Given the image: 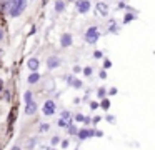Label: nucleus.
Listing matches in <instances>:
<instances>
[{"label": "nucleus", "instance_id": "obj_1", "mask_svg": "<svg viewBox=\"0 0 155 150\" xmlns=\"http://www.w3.org/2000/svg\"><path fill=\"white\" fill-rule=\"evenodd\" d=\"M7 7H8L10 17H18V15H22V12L27 7V0H10Z\"/></svg>", "mask_w": 155, "mask_h": 150}, {"label": "nucleus", "instance_id": "obj_2", "mask_svg": "<svg viewBox=\"0 0 155 150\" xmlns=\"http://www.w3.org/2000/svg\"><path fill=\"white\" fill-rule=\"evenodd\" d=\"M98 38H100V30H98L97 27H90V28H87V32H85V35H84V40L88 43V45L97 43Z\"/></svg>", "mask_w": 155, "mask_h": 150}, {"label": "nucleus", "instance_id": "obj_3", "mask_svg": "<svg viewBox=\"0 0 155 150\" xmlns=\"http://www.w3.org/2000/svg\"><path fill=\"white\" fill-rule=\"evenodd\" d=\"M90 7H92L90 0H77L75 2V8L78 10V13H87L90 10Z\"/></svg>", "mask_w": 155, "mask_h": 150}, {"label": "nucleus", "instance_id": "obj_4", "mask_svg": "<svg viewBox=\"0 0 155 150\" xmlns=\"http://www.w3.org/2000/svg\"><path fill=\"white\" fill-rule=\"evenodd\" d=\"M62 65V58L57 55H50L47 58V68L48 70H54V68H58Z\"/></svg>", "mask_w": 155, "mask_h": 150}, {"label": "nucleus", "instance_id": "obj_5", "mask_svg": "<svg viewBox=\"0 0 155 150\" xmlns=\"http://www.w3.org/2000/svg\"><path fill=\"white\" fill-rule=\"evenodd\" d=\"M42 112H44L45 117H50L55 113V102L54 100H47V102L44 103V108H42Z\"/></svg>", "mask_w": 155, "mask_h": 150}, {"label": "nucleus", "instance_id": "obj_6", "mask_svg": "<svg viewBox=\"0 0 155 150\" xmlns=\"http://www.w3.org/2000/svg\"><path fill=\"white\" fill-rule=\"evenodd\" d=\"M37 108H38V105H37V102H35L34 98L30 100V102H25V115H35V112H37Z\"/></svg>", "mask_w": 155, "mask_h": 150}, {"label": "nucleus", "instance_id": "obj_7", "mask_svg": "<svg viewBox=\"0 0 155 150\" xmlns=\"http://www.w3.org/2000/svg\"><path fill=\"white\" fill-rule=\"evenodd\" d=\"M95 8H97V13L100 17H107L108 15V5L105 2H98L97 5H95Z\"/></svg>", "mask_w": 155, "mask_h": 150}, {"label": "nucleus", "instance_id": "obj_8", "mask_svg": "<svg viewBox=\"0 0 155 150\" xmlns=\"http://www.w3.org/2000/svg\"><path fill=\"white\" fill-rule=\"evenodd\" d=\"M60 45H62V48H67V47L72 45V35L70 33H64V35L60 37Z\"/></svg>", "mask_w": 155, "mask_h": 150}, {"label": "nucleus", "instance_id": "obj_9", "mask_svg": "<svg viewBox=\"0 0 155 150\" xmlns=\"http://www.w3.org/2000/svg\"><path fill=\"white\" fill-rule=\"evenodd\" d=\"M38 80H40V73L37 72V70H34V72L28 75V78H27V82L30 83V85H34V83H37Z\"/></svg>", "mask_w": 155, "mask_h": 150}, {"label": "nucleus", "instance_id": "obj_10", "mask_svg": "<svg viewBox=\"0 0 155 150\" xmlns=\"http://www.w3.org/2000/svg\"><path fill=\"white\" fill-rule=\"evenodd\" d=\"M27 65H28V68L34 72V70H37L38 68V65H40V62H38V58H35V57H32L30 60L27 62Z\"/></svg>", "mask_w": 155, "mask_h": 150}, {"label": "nucleus", "instance_id": "obj_11", "mask_svg": "<svg viewBox=\"0 0 155 150\" xmlns=\"http://www.w3.org/2000/svg\"><path fill=\"white\" fill-rule=\"evenodd\" d=\"M75 135L78 137V140H85V138H88V128L77 130V133H75Z\"/></svg>", "mask_w": 155, "mask_h": 150}, {"label": "nucleus", "instance_id": "obj_12", "mask_svg": "<svg viewBox=\"0 0 155 150\" xmlns=\"http://www.w3.org/2000/svg\"><path fill=\"white\" fill-rule=\"evenodd\" d=\"M64 10H65V2H62V0H57V2H55V12L60 13V12H64Z\"/></svg>", "mask_w": 155, "mask_h": 150}, {"label": "nucleus", "instance_id": "obj_13", "mask_svg": "<svg viewBox=\"0 0 155 150\" xmlns=\"http://www.w3.org/2000/svg\"><path fill=\"white\" fill-rule=\"evenodd\" d=\"M65 128H67V132L68 133H70V135H75V133H77V127H75V125H72V123H68V125L67 127H65Z\"/></svg>", "mask_w": 155, "mask_h": 150}, {"label": "nucleus", "instance_id": "obj_14", "mask_svg": "<svg viewBox=\"0 0 155 150\" xmlns=\"http://www.w3.org/2000/svg\"><path fill=\"white\" fill-rule=\"evenodd\" d=\"M60 118L67 120V122H72V113L68 112V110H64V112H62V117H60Z\"/></svg>", "mask_w": 155, "mask_h": 150}, {"label": "nucleus", "instance_id": "obj_15", "mask_svg": "<svg viewBox=\"0 0 155 150\" xmlns=\"http://www.w3.org/2000/svg\"><path fill=\"white\" fill-rule=\"evenodd\" d=\"M100 105H102V108H104V110H108V107H110V100H108V98H104V97H102Z\"/></svg>", "mask_w": 155, "mask_h": 150}, {"label": "nucleus", "instance_id": "obj_16", "mask_svg": "<svg viewBox=\"0 0 155 150\" xmlns=\"http://www.w3.org/2000/svg\"><path fill=\"white\" fill-rule=\"evenodd\" d=\"M68 83H72V87H74V88H80V87H82V82L78 78H74V80L70 78V82H68Z\"/></svg>", "mask_w": 155, "mask_h": 150}, {"label": "nucleus", "instance_id": "obj_17", "mask_svg": "<svg viewBox=\"0 0 155 150\" xmlns=\"http://www.w3.org/2000/svg\"><path fill=\"white\" fill-rule=\"evenodd\" d=\"M135 18V15H134V13H125V17H124V23H128V22H132V20H134Z\"/></svg>", "mask_w": 155, "mask_h": 150}, {"label": "nucleus", "instance_id": "obj_18", "mask_svg": "<svg viewBox=\"0 0 155 150\" xmlns=\"http://www.w3.org/2000/svg\"><path fill=\"white\" fill-rule=\"evenodd\" d=\"M68 123L70 122H67V120H64V118H58V127H60V128H65Z\"/></svg>", "mask_w": 155, "mask_h": 150}, {"label": "nucleus", "instance_id": "obj_19", "mask_svg": "<svg viewBox=\"0 0 155 150\" xmlns=\"http://www.w3.org/2000/svg\"><path fill=\"white\" fill-rule=\"evenodd\" d=\"M35 145H37V138H30V140H28V143H27L28 148H34Z\"/></svg>", "mask_w": 155, "mask_h": 150}, {"label": "nucleus", "instance_id": "obj_20", "mask_svg": "<svg viewBox=\"0 0 155 150\" xmlns=\"http://www.w3.org/2000/svg\"><path fill=\"white\" fill-rule=\"evenodd\" d=\"M92 72H94V70H92V67H85V68H84V75L85 77H90Z\"/></svg>", "mask_w": 155, "mask_h": 150}, {"label": "nucleus", "instance_id": "obj_21", "mask_svg": "<svg viewBox=\"0 0 155 150\" xmlns=\"http://www.w3.org/2000/svg\"><path fill=\"white\" fill-rule=\"evenodd\" d=\"M24 100H25V102H30V100H32V92H30V90H27V92H25Z\"/></svg>", "mask_w": 155, "mask_h": 150}, {"label": "nucleus", "instance_id": "obj_22", "mask_svg": "<svg viewBox=\"0 0 155 150\" xmlns=\"http://www.w3.org/2000/svg\"><path fill=\"white\" fill-rule=\"evenodd\" d=\"M105 93H107V90H105V88H98L97 90V95L100 97V98H102V97H105Z\"/></svg>", "mask_w": 155, "mask_h": 150}, {"label": "nucleus", "instance_id": "obj_23", "mask_svg": "<svg viewBox=\"0 0 155 150\" xmlns=\"http://www.w3.org/2000/svg\"><path fill=\"white\" fill-rule=\"evenodd\" d=\"M48 128H50V125H47V123H42L40 125V132H47Z\"/></svg>", "mask_w": 155, "mask_h": 150}, {"label": "nucleus", "instance_id": "obj_24", "mask_svg": "<svg viewBox=\"0 0 155 150\" xmlns=\"http://www.w3.org/2000/svg\"><path fill=\"white\" fill-rule=\"evenodd\" d=\"M58 143H60V138H58V137H54V138H52V145H58Z\"/></svg>", "mask_w": 155, "mask_h": 150}, {"label": "nucleus", "instance_id": "obj_25", "mask_svg": "<svg viewBox=\"0 0 155 150\" xmlns=\"http://www.w3.org/2000/svg\"><path fill=\"white\" fill-rule=\"evenodd\" d=\"M75 120H77V122H82V120H84V115H82V113H77V115H75Z\"/></svg>", "mask_w": 155, "mask_h": 150}, {"label": "nucleus", "instance_id": "obj_26", "mask_svg": "<svg viewBox=\"0 0 155 150\" xmlns=\"http://www.w3.org/2000/svg\"><path fill=\"white\" fill-rule=\"evenodd\" d=\"M110 32H118V27L115 25V23H112V25H110Z\"/></svg>", "mask_w": 155, "mask_h": 150}, {"label": "nucleus", "instance_id": "obj_27", "mask_svg": "<svg viewBox=\"0 0 155 150\" xmlns=\"http://www.w3.org/2000/svg\"><path fill=\"white\" fill-rule=\"evenodd\" d=\"M82 122H84V123H87V125H90V122H92V120H90V117H84V120H82Z\"/></svg>", "mask_w": 155, "mask_h": 150}, {"label": "nucleus", "instance_id": "obj_28", "mask_svg": "<svg viewBox=\"0 0 155 150\" xmlns=\"http://www.w3.org/2000/svg\"><path fill=\"white\" fill-rule=\"evenodd\" d=\"M107 122H110V123H115V118L112 115H107Z\"/></svg>", "mask_w": 155, "mask_h": 150}, {"label": "nucleus", "instance_id": "obj_29", "mask_svg": "<svg viewBox=\"0 0 155 150\" xmlns=\"http://www.w3.org/2000/svg\"><path fill=\"white\" fill-rule=\"evenodd\" d=\"M68 147V140H62V148H67Z\"/></svg>", "mask_w": 155, "mask_h": 150}, {"label": "nucleus", "instance_id": "obj_30", "mask_svg": "<svg viewBox=\"0 0 155 150\" xmlns=\"http://www.w3.org/2000/svg\"><path fill=\"white\" fill-rule=\"evenodd\" d=\"M105 77H107V72H105V70H100V78H105Z\"/></svg>", "mask_w": 155, "mask_h": 150}, {"label": "nucleus", "instance_id": "obj_31", "mask_svg": "<svg viewBox=\"0 0 155 150\" xmlns=\"http://www.w3.org/2000/svg\"><path fill=\"white\" fill-rule=\"evenodd\" d=\"M94 57H95V58H100V57H102V52H98V50H97V52L94 53Z\"/></svg>", "mask_w": 155, "mask_h": 150}, {"label": "nucleus", "instance_id": "obj_32", "mask_svg": "<svg viewBox=\"0 0 155 150\" xmlns=\"http://www.w3.org/2000/svg\"><path fill=\"white\" fill-rule=\"evenodd\" d=\"M108 93H110V95H115V93H117V88H110V90H108Z\"/></svg>", "mask_w": 155, "mask_h": 150}, {"label": "nucleus", "instance_id": "obj_33", "mask_svg": "<svg viewBox=\"0 0 155 150\" xmlns=\"http://www.w3.org/2000/svg\"><path fill=\"white\" fill-rule=\"evenodd\" d=\"M110 65H112V62H110V60H105V68H108Z\"/></svg>", "mask_w": 155, "mask_h": 150}, {"label": "nucleus", "instance_id": "obj_34", "mask_svg": "<svg viewBox=\"0 0 155 150\" xmlns=\"http://www.w3.org/2000/svg\"><path fill=\"white\" fill-rule=\"evenodd\" d=\"M4 38V32H2V28H0V40Z\"/></svg>", "mask_w": 155, "mask_h": 150}]
</instances>
